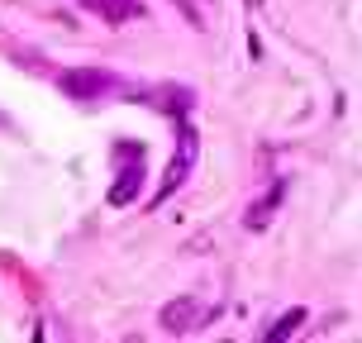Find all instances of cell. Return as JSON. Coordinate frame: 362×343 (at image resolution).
I'll list each match as a JSON object with an SVG mask.
<instances>
[{"label":"cell","instance_id":"cell-1","mask_svg":"<svg viewBox=\"0 0 362 343\" xmlns=\"http://www.w3.org/2000/svg\"><path fill=\"white\" fill-rule=\"evenodd\" d=\"M196 158H200V134H196L191 124H181V129H177V158H172V167H167V177H163V186H158L153 205H163V200L172 196V191H181V181L191 177Z\"/></svg>","mask_w":362,"mask_h":343},{"label":"cell","instance_id":"cell-2","mask_svg":"<svg viewBox=\"0 0 362 343\" xmlns=\"http://www.w3.org/2000/svg\"><path fill=\"white\" fill-rule=\"evenodd\" d=\"M210 320V310L200 306V296H177V301H167L163 310H158V325L167 329V334H191L196 325H205Z\"/></svg>","mask_w":362,"mask_h":343},{"label":"cell","instance_id":"cell-3","mask_svg":"<svg viewBox=\"0 0 362 343\" xmlns=\"http://www.w3.org/2000/svg\"><path fill=\"white\" fill-rule=\"evenodd\" d=\"M57 86H62V95H72V100H95V95H105L115 86V76L100 72V67H72V72L57 76Z\"/></svg>","mask_w":362,"mask_h":343},{"label":"cell","instance_id":"cell-4","mask_svg":"<svg viewBox=\"0 0 362 343\" xmlns=\"http://www.w3.org/2000/svg\"><path fill=\"white\" fill-rule=\"evenodd\" d=\"M81 10L105 24H134V19H148L144 0H81Z\"/></svg>","mask_w":362,"mask_h":343},{"label":"cell","instance_id":"cell-5","mask_svg":"<svg viewBox=\"0 0 362 343\" xmlns=\"http://www.w3.org/2000/svg\"><path fill=\"white\" fill-rule=\"evenodd\" d=\"M281 196H286V191H281V186H272L267 196H262V200L253 205V210L243 215V229H253V234H262V229H267L272 219H276V210H281Z\"/></svg>","mask_w":362,"mask_h":343},{"label":"cell","instance_id":"cell-6","mask_svg":"<svg viewBox=\"0 0 362 343\" xmlns=\"http://www.w3.org/2000/svg\"><path fill=\"white\" fill-rule=\"evenodd\" d=\"M139 186H144V172H139V167H129L124 177L110 186V205H134V200H139Z\"/></svg>","mask_w":362,"mask_h":343},{"label":"cell","instance_id":"cell-7","mask_svg":"<svg viewBox=\"0 0 362 343\" xmlns=\"http://www.w3.org/2000/svg\"><path fill=\"white\" fill-rule=\"evenodd\" d=\"M310 315H305V306H296V310H286V315H281V320H276V325L267 329V334H262V339L267 343H281V339H291V334H296V329L305 325Z\"/></svg>","mask_w":362,"mask_h":343},{"label":"cell","instance_id":"cell-8","mask_svg":"<svg viewBox=\"0 0 362 343\" xmlns=\"http://www.w3.org/2000/svg\"><path fill=\"white\" fill-rule=\"evenodd\" d=\"M172 5L181 10V19H186L191 29H205V15H200V5H196V0H172Z\"/></svg>","mask_w":362,"mask_h":343}]
</instances>
